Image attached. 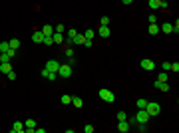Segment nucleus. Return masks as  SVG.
<instances>
[{"mask_svg":"<svg viewBox=\"0 0 179 133\" xmlns=\"http://www.w3.org/2000/svg\"><path fill=\"white\" fill-rule=\"evenodd\" d=\"M145 111L149 113V117H155V115H159V113H161V105H159L157 101H147Z\"/></svg>","mask_w":179,"mask_h":133,"instance_id":"1","label":"nucleus"},{"mask_svg":"<svg viewBox=\"0 0 179 133\" xmlns=\"http://www.w3.org/2000/svg\"><path fill=\"white\" fill-rule=\"evenodd\" d=\"M149 119H151L149 113H147L145 109H139V111L135 113V117H133V123H135V125H137V123H147Z\"/></svg>","mask_w":179,"mask_h":133,"instance_id":"2","label":"nucleus"},{"mask_svg":"<svg viewBox=\"0 0 179 133\" xmlns=\"http://www.w3.org/2000/svg\"><path fill=\"white\" fill-rule=\"evenodd\" d=\"M98 95H99L104 101H106V103H113V101H115V95H113L110 89H106V87H102V89L98 92Z\"/></svg>","mask_w":179,"mask_h":133,"instance_id":"3","label":"nucleus"},{"mask_svg":"<svg viewBox=\"0 0 179 133\" xmlns=\"http://www.w3.org/2000/svg\"><path fill=\"white\" fill-rule=\"evenodd\" d=\"M72 76V66L70 64H60V68H58V78H70Z\"/></svg>","mask_w":179,"mask_h":133,"instance_id":"4","label":"nucleus"},{"mask_svg":"<svg viewBox=\"0 0 179 133\" xmlns=\"http://www.w3.org/2000/svg\"><path fill=\"white\" fill-rule=\"evenodd\" d=\"M141 68H143L145 72H151V70H155V62L149 60V58H143V60H141Z\"/></svg>","mask_w":179,"mask_h":133,"instance_id":"5","label":"nucleus"},{"mask_svg":"<svg viewBox=\"0 0 179 133\" xmlns=\"http://www.w3.org/2000/svg\"><path fill=\"white\" fill-rule=\"evenodd\" d=\"M70 42H72V44H76V46H84V44H86V36L78 32L74 38H70Z\"/></svg>","mask_w":179,"mask_h":133,"instance_id":"6","label":"nucleus"},{"mask_svg":"<svg viewBox=\"0 0 179 133\" xmlns=\"http://www.w3.org/2000/svg\"><path fill=\"white\" fill-rule=\"evenodd\" d=\"M58 68H60V62L48 60V64H46V70H48V72H56V73H58Z\"/></svg>","mask_w":179,"mask_h":133,"instance_id":"7","label":"nucleus"},{"mask_svg":"<svg viewBox=\"0 0 179 133\" xmlns=\"http://www.w3.org/2000/svg\"><path fill=\"white\" fill-rule=\"evenodd\" d=\"M98 34L102 36V38H110V34H112V28H110V26H99V28H98Z\"/></svg>","mask_w":179,"mask_h":133,"instance_id":"8","label":"nucleus"},{"mask_svg":"<svg viewBox=\"0 0 179 133\" xmlns=\"http://www.w3.org/2000/svg\"><path fill=\"white\" fill-rule=\"evenodd\" d=\"M153 86L157 87L159 92H169V84H167V81H157V80H155V81H153Z\"/></svg>","mask_w":179,"mask_h":133,"instance_id":"9","label":"nucleus"},{"mask_svg":"<svg viewBox=\"0 0 179 133\" xmlns=\"http://www.w3.org/2000/svg\"><path fill=\"white\" fill-rule=\"evenodd\" d=\"M10 131H12V133H22V131H24V121H14V125H12Z\"/></svg>","mask_w":179,"mask_h":133,"instance_id":"10","label":"nucleus"},{"mask_svg":"<svg viewBox=\"0 0 179 133\" xmlns=\"http://www.w3.org/2000/svg\"><path fill=\"white\" fill-rule=\"evenodd\" d=\"M129 129H132V127H129V121H119L118 123V131H121V133H127L129 131Z\"/></svg>","mask_w":179,"mask_h":133,"instance_id":"11","label":"nucleus"},{"mask_svg":"<svg viewBox=\"0 0 179 133\" xmlns=\"http://www.w3.org/2000/svg\"><path fill=\"white\" fill-rule=\"evenodd\" d=\"M159 30H161L163 34H173L171 32V22H163V24L159 26Z\"/></svg>","mask_w":179,"mask_h":133,"instance_id":"12","label":"nucleus"},{"mask_svg":"<svg viewBox=\"0 0 179 133\" xmlns=\"http://www.w3.org/2000/svg\"><path fill=\"white\" fill-rule=\"evenodd\" d=\"M40 32L44 34V36H52V34H54V26L46 24V26H42V30H40Z\"/></svg>","mask_w":179,"mask_h":133,"instance_id":"13","label":"nucleus"},{"mask_svg":"<svg viewBox=\"0 0 179 133\" xmlns=\"http://www.w3.org/2000/svg\"><path fill=\"white\" fill-rule=\"evenodd\" d=\"M72 105L74 107H84V100H82V97H76V95H72Z\"/></svg>","mask_w":179,"mask_h":133,"instance_id":"14","label":"nucleus"},{"mask_svg":"<svg viewBox=\"0 0 179 133\" xmlns=\"http://www.w3.org/2000/svg\"><path fill=\"white\" fill-rule=\"evenodd\" d=\"M52 40H54V44H62V42H64V34L54 32V34H52Z\"/></svg>","mask_w":179,"mask_h":133,"instance_id":"15","label":"nucleus"},{"mask_svg":"<svg viewBox=\"0 0 179 133\" xmlns=\"http://www.w3.org/2000/svg\"><path fill=\"white\" fill-rule=\"evenodd\" d=\"M147 32L151 34V36L159 34V24H157V22H155V24H149V28H147Z\"/></svg>","mask_w":179,"mask_h":133,"instance_id":"16","label":"nucleus"},{"mask_svg":"<svg viewBox=\"0 0 179 133\" xmlns=\"http://www.w3.org/2000/svg\"><path fill=\"white\" fill-rule=\"evenodd\" d=\"M32 40L36 42V44H42V40H44V34H42V32H34V34H32Z\"/></svg>","mask_w":179,"mask_h":133,"instance_id":"17","label":"nucleus"},{"mask_svg":"<svg viewBox=\"0 0 179 133\" xmlns=\"http://www.w3.org/2000/svg\"><path fill=\"white\" fill-rule=\"evenodd\" d=\"M10 70H12V68H10V62H4V64H0V73H8Z\"/></svg>","mask_w":179,"mask_h":133,"instance_id":"18","label":"nucleus"},{"mask_svg":"<svg viewBox=\"0 0 179 133\" xmlns=\"http://www.w3.org/2000/svg\"><path fill=\"white\" fill-rule=\"evenodd\" d=\"M8 44H10V48H12V50H18V48H20V40H18V38H12V40H8Z\"/></svg>","mask_w":179,"mask_h":133,"instance_id":"19","label":"nucleus"},{"mask_svg":"<svg viewBox=\"0 0 179 133\" xmlns=\"http://www.w3.org/2000/svg\"><path fill=\"white\" fill-rule=\"evenodd\" d=\"M135 105H137V109H145V105H147V100H145V97H139Z\"/></svg>","mask_w":179,"mask_h":133,"instance_id":"20","label":"nucleus"},{"mask_svg":"<svg viewBox=\"0 0 179 133\" xmlns=\"http://www.w3.org/2000/svg\"><path fill=\"white\" fill-rule=\"evenodd\" d=\"M147 4H149V8H151V10H159V4H161V2H159V0H149Z\"/></svg>","mask_w":179,"mask_h":133,"instance_id":"21","label":"nucleus"},{"mask_svg":"<svg viewBox=\"0 0 179 133\" xmlns=\"http://www.w3.org/2000/svg\"><path fill=\"white\" fill-rule=\"evenodd\" d=\"M167 80H169L167 72H163V70H161V72H159V76H157V81H167Z\"/></svg>","mask_w":179,"mask_h":133,"instance_id":"22","label":"nucleus"},{"mask_svg":"<svg viewBox=\"0 0 179 133\" xmlns=\"http://www.w3.org/2000/svg\"><path fill=\"white\" fill-rule=\"evenodd\" d=\"M10 60H12V58H10L6 52H0V64H4V62H10Z\"/></svg>","mask_w":179,"mask_h":133,"instance_id":"23","label":"nucleus"},{"mask_svg":"<svg viewBox=\"0 0 179 133\" xmlns=\"http://www.w3.org/2000/svg\"><path fill=\"white\" fill-rule=\"evenodd\" d=\"M60 101H62L64 105H68V103H72V95H62V97H60Z\"/></svg>","mask_w":179,"mask_h":133,"instance_id":"24","label":"nucleus"},{"mask_svg":"<svg viewBox=\"0 0 179 133\" xmlns=\"http://www.w3.org/2000/svg\"><path fill=\"white\" fill-rule=\"evenodd\" d=\"M46 80H48V81H54V80H58V73H56V72H48Z\"/></svg>","mask_w":179,"mask_h":133,"instance_id":"25","label":"nucleus"},{"mask_svg":"<svg viewBox=\"0 0 179 133\" xmlns=\"http://www.w3.org/2000/svg\"><path fill=\"white\" fill-rule=\"evenodd\" d=\"M84 36H86V40H94L96 32H94V30H86V32H84Z\"/></svg>","mask_w":179,"mask_h":133,"instance_id":"26","label":"nucleus"},{"mask_svg":"<svg viewBox=\"0 0 179 133\" xmlns=\"http://www.w3.org/2000/svg\"><path fill=\"white\" fill-rule=\"evenodd\" d=\"M99 26H110V16H102V20H99Z\"/></svg>","mask_w":179,"mask_h":133,"instance_id":"27","label":"nucleus"},{"mask_svg":"<svg viewBox=\"0 0 179 133\" xmlns=\"http://www.w3.org/2000/svg\"><path fill=\"white\" fill-rule=\"evenodd\" d=\"M10 50V44L8 42H0V52H8Z\"/></svg>","mask_w":179,"mask_h":133,"instance_id":"28","label":"nucleus"},{"mask_svg":"<svg viewBox=\"0 0 179 133\" xmlns=\"http://www.w3.org/2000/svg\"><path fill=\"white\" fill-rule=\"evenodd\" d=\"M127 119V111H118V121H126Z\"/></svg>","mask_w":179,"mask_h":133,"instance_id":"29","label":"nucleus"},{"mask_svg":"<svg viewBox=\"0 0 179 133\" xmlns=\"http://www.w3.org/2000/svg\"><path fill=\"white\" fill-rule=\"evenodd\" d=\"M42 44H46V46H52V44H54L52 36H44V40H42Z\"/></svg>","mask_w":179,"mask_h":133,"instance_id":"30","label":"nucleus"},{"mask_svg":"<svg viewBox=\"0 0 179 133\" xmlns=\"http://www.w3.org/2000/svg\"><path fill=\"white\" fill-rule=\"evenodd\" d=\"M161 70H163V72H169V70H171V62H163V64H161Z\"/></svg>","mask_w":179,"mask_h":133,"instance_id":"31","label":"nucleus"},{"mask_svg":"<svg viewBox=\"0 0 179 133\" xmlns=\"http://www.w3.org/2000/svg\"><path fill=\"white\" fill-rule=\"evenodd\" d=\"M147 20H149V24H155V22H157V14H149Z\"/></svg>","mask_w":179,"mask_h":133,"instance_id":"32","label":"nucleus"},{"mask_svg":"<svg viewBox=\"0 0 179 133\" xmlns=\"http://www.w3.org/2000/svg\"><path fill=\"white\" fill-rule=\"evenodd\" d=\"M171 72H179V62H171Z\"/></svg>","mask_w":179,"mask_h":133,"instance_id":"33","label":"nucleus"},{"mask_svg":"<svg viewBox=\"0 0 179 133\" xmlns=\"http://www.w3.org/2000/svg\"><path fill=\"white\" fill-rule=\"evenodd\" d=\"M84 131H86V133H94V125H90V123L84 125Z\"/></svg>","mask_w":179,"mask_h":133,"instance_id":"34","label":"nucleus"},{"mask_svg":"<svg viewBox=\"0 0 179 133\" xmlns=\"http://www.w3.org/2000/svg\"><path fill=\"white\" fill-rule=\"evenodd\" d=\"M64 54H66L68 58H72V56H74V50H72V48H66V50H64Z\"/></svg>","mask_w":179,"mask_h":133,"instance_id":"35","label":"nucleus"},{"mask_svg":"<svg viewBox=\"0 0 179 133\" xmlns=\"http://www.w3.org/2000/svg\"><path fill=\"white\" fill-rule=\"evenodd\" d=\"M54 32H60V34H64V26H62V24H58V26L54 28Z\"/></svg>","mask_w":179,"mask_h":133,"instance_id":"36","label":"nucleus"},{"mask_svg":"<svg viewBox=\"0 0 179 133\" xmlns=\"http://www.w3.org/2000/svg\"><path fill=\"white\" fill-rule=\"evenodd\" d=\"M76 34H78V30H74V28H72V30H68V38H74Z\"/></svg>","mask_w":179,"mask_h":133,"instance_id":"37","label":"nucleus"},{"mask_svg":"<svg viewBox=\"0 0 179 133\" xmlns=\"http://www.w3.org/2000/svg\"><path fill=\"white\" fill-rule=\"evenodd\" d=\"M6 76H8V80H16V73H14V72H12V70H10V72H8V73H6Z\"/></svg>","mask_w":179,"mask_h":133,"instance_id":"38","label":"nucleus"},{"mask_svg":"<svg viewBox=\"0 0 179 133\" xmlns=\"http://www.w3.org/2000/svg\"><path fill=\"white\" fill-rule=\"evenodd\" d=\"M34 133H46V129H44V127H36V129H34Z\"/></svg>","mask_w":179,"mask_h":133,"instance_id":"39","label":"nucleus"},{"mask_svg":"<svg viewBox=\"0 0 179 133\" xmlns=\"http://www.w3.org/2000/svg\"><path fill=\"white\" fill-rule=\"evenodd\" d=\"M6 54H8V56H10V58H14V56H16V50H12V48H10V50H8Z\"/></svg>","mask_w":179,"mask_h":133,"instance_id":"40","label":"nucleus"},{"mask_svg":"<svg viewBox=\"0 0 179 133\" xmlns=\"http://www.w3.org/2000/svg\"><path fill=\"white\" fill-rule=\"evenodd\" d=\"M84 46H86V48H92V46H94V42H92V40H86V44H84Z\"/></svg>","mask_w":179,"mask_h":133,"instance_id":"41","label":"nucleus"},{"mask_svg":"<svg viewBox=\"0 0 179 133\" xmlns=\"http://www.w3.org/2000/svg\"><path fill=\"white\" fill-rule=\"evenodd\" d=\"M121 2H123V4H126V6H127V4H132L133 0H121Z\"/></svg>","mask_w":179,"mask_h":133,"instance_id":"42","label":"nucleus"},{"mask_svg":"<svg viewBox=\"0 0 179 133\" xmlns=\"http://www.w3.org/2000/svg\"><path fill=\"white\" fill-rule=\"evenodd\" d=\"M159 2H167V0H159Z\"/></svg>","mask_w":179,"mask_h":133,"instance_id":"43","label":"nucleus"}]
</instances>
